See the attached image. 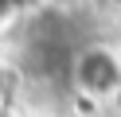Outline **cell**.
Masks as SVG:
<instances>
[{
  "label": "cell",
  "instance_id": "obj_1",
  "mask_svg": "<svg viewBox=\"0 0 121 117\" xmlns=\"http://www.w3.org/2000/svg\"><path fill=\"white\" fill-rule=\"evenodd\" d=\"M70 78L78 82L82 94L90 98H109V94H121V62L113 51L105 47H86V51L74 55Z\"/></svg>",
  "mask_w": 121,
  "mask_h": 117
},
{
  "label": "cell",
  "instance_id": "obj_2",
  "mask_svg": "<svg viewBox=\"0 0 121 117\" xmlns=\"http://www.w3.org/2000/svg\"><path fill=\"white\" fill-rule=\"evenodd\" d=\"M24 4H31V0H0V8H24Z\"/></svg>",
  "mask_w": 121,
  "mask_h": 117
},
{
  "label": "cell",
  "instance_id": "obj_3",
  "mask_svg": "<svg viewBox=\"0 0 121 117\" xmlns=\"http://www.w3.org/2000/svg\"><path fill=\"white\" fill-rule=\"evenodd\" d=\"M0 117H12V113H8V109H0Z\"/></svg>",
  "mask_w": 121,
  "mask_h": 117
},
{
  "label": "cell",
  "instance_id": "obj_4",
  "mask_svg": "<svg viewBox=\"0 0 121 117\" xmlns=\"http://www.w3.org/2000/svg\"><path fill=\"white\" fill-rule=\"evenodd\" d=\"M63 4H74V0H63Z\"/></svg>",
  "mask_w": 121,
  "mask_h": 117
},
{
  "label": "cell",
  "instance_id": "obj_5",
  "mask_svg": "<svg viewBox=\"0 0 121 117\" xmlns=\"http://www.w3.org/2000/svg\"><path fill=\"white\" fill-rule=\"evenodd\" d=\"M117 4H121V0H117Z\"/></svg>",
  "mask_w": 121,
  "mask_h": 117
}]
</instances>
